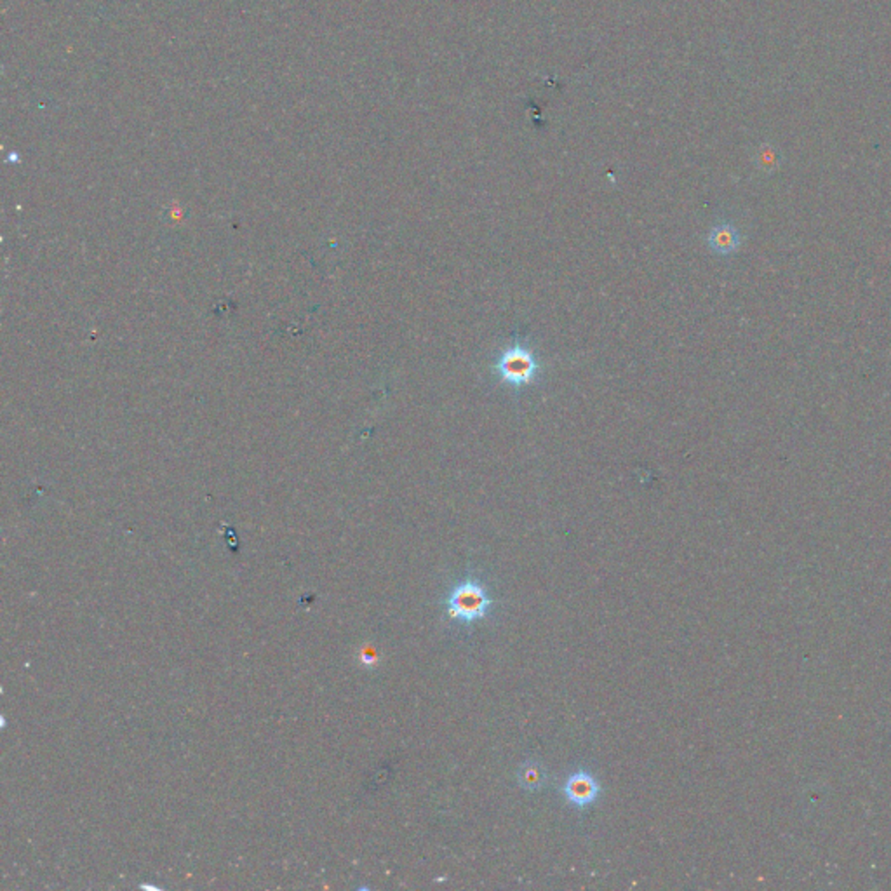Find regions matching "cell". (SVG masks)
Instances as JSON below:
<instances>
[{"label": "cell", "instance_id": "1", "mask_svg": "<svg viewBox=\"0 0 891 891\" xmlns=\"http://www.w3.org/2000/svg\"><path fill=\"white\" fill-rule=\"evenodd\" d=\"M447 617L460 625H472L490 615L494 601L488 589L474 577L458 581L446 596Z\"/></svg>", "mask_w": 891, "mask_h": 891}, {"label": "cell", "instance_id": "2", "mask_svg": "<svg viewBox=\"0 0 891 891\" xmlns=\"http://www.w3.org/2000/svg\"><path fill=\"white\" fill-rule=\"evenodd\" d=\"M562 794L570 806L577 810H585L599 800L601 783L590 771L579 770L566 779L562 785Z\"/></svg>", "mask_w": 891, "mask_h": 891}, {"label": "cell", "instance_id": "3", "mask_svg": "<svg viewBox=\"0 0 891 891\" xmlns=\"http://www.w3.org/2000/svg\"><path fill=\"white\" fill-rule=\"evenodd\" d=\"M498 371H500L502 378L509 381L511 385H515V387L526 385L535 377V357L532 356L522 347H513L500 359Z\"/></svg>", "mask_w": 891, "mask_h": 891}, {"label": "cell", "instance_id": "4", "mask_svg": "<svg viewBox=\"0 0 891 891\" xmlns=\"http://www.w3.org/2000/svg\"><path fill=\"white\" fill-rule=\"evenodd\" d=\"M707 244L714 254L730 256L735 254L742 245V234L733 223L723 222L715 225L709 232Z\"/></svg>", "mask_w": 891, "mask_h": 891}, {"label": "cell", "instance_id": "5", "mask_svg": "<svg viewBox=\"0 0 891 891\" xmlns=\"http://www.w3.org/2000/svg\"><path fill=\"white\" fill-rule=\"evenodd\" d=\"M517 780L519 785L526 790H540L547 783V771L538 761L530 759L519 766Z\"/></svg>", "mask_w": 891, "mask_h": 891}, {"label": "cell", "instance_id": "6", "mask_svg": "<svg viewBox=\"0 0 891 891\" xmlns=\"http://www.w3.org/2000/svg\"><path fill=\"white\" fill-rule=\"evenodd\" d=\"M780 162L781 160H780L779 150L775 147H771L770 143L761 145L756 156V164L761 171L773 173L779 169Z\"/></svg>", "mask_w": 891, "mask_h": 891}]
</instances>
